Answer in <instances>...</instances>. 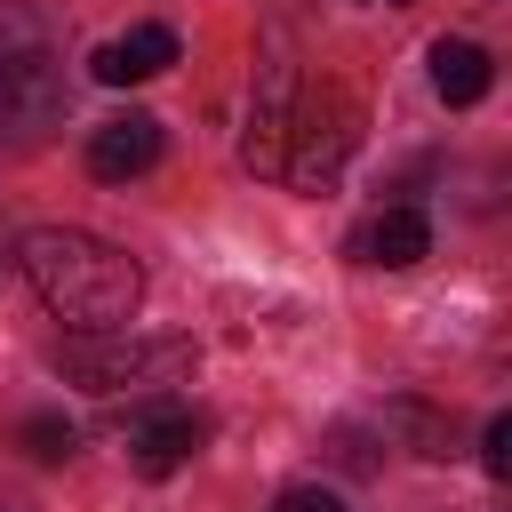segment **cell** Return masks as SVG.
<instances>
[{"instance_id":"cell-1","label":"cell","mask_w":512,"mask_h":512,"mask_svg":"<svg viewBox=\"0 0 512 512\" xmlns=\"http://www.w3.org/2000/svg\"><path fill=\"white\" fill-rule=\"evenodd\" d=\"M16 264H24L32 296H40L72 336H112V328H128L136 304H144V272H136V256H120L112 240L72 232V224H40V232H24Z\"/></svg>"},{"instance_id":"cell-2","label":"cell","mask_w":512,"mask_h":512,"mask_svg":"<svg viewBox=\"0 0 512 512\" xmlns=\"http://www.w3.org/2000/svg\"><path fill=\"white\" fill-rule=\"evenodd\" d=\"M192 336H128V328H112V336H72L64 344V376L80 384V392H152V384H176V376H192Z\"/></svg>"},{"instance_id":"cell-3","label":"cell","mask_w":512,"mask_h":512,"mask_svg":"<svg viewBox=\"0 0 512 512\" xmlns=\"http://www.w3.org/2000/svg\"><path fill=\"white\" fill-rule=\"evenodd\" d=\"M352 144H360V104L344 96V88H304L296 96V112H288V152H280V176L296 184V192H328L336 176H344V160H352Z\"/></svg>"},{"instance_id":"cell-4","label":"cell","mask_w":512,"mask_h":512,"mask_svg":"<svg viewBox=\"0 0 512 512\" xmlns=\"http://www.w3.org/2000/svg\"><path fill=\"white\" fill-rule=\"evenodd\" d=\"M64 120V72L40 40L0 48V144H40Z\"/></svg>"},{"instance_id":"cell-5","label":"cell","mask_w":512,"mask_h":512,"mask_svg":"<svg viewBox=\"0 0 512 512\" xmlns=\"http://www.w3.org/2000/svg\"><path fill=\"white\" fill-rule=\"evenodd\" d=\"M160 160V120L152 112H120L104 128H88V176L96 184H128Z\"/></svg>"},{"instance_id":"cell-6","label":"cell","mask_w":512,"mask_h":512,"mask_svg":"<svg viewBox=\"0 0 512 512\" xmlns=\"http://www.w3.org/2000/svg\"><path fill=\"white\" fill-rule=\"evenodd\" d=\"M192 448H200V416H192V408H168V400H160V408H144V416L128 424V456H136L144 480H168Z\"/></svg>"},{"instance_id":"cell-7","label":"cell","mask_w":512,"mask_h":512,"mask_svg":"<svg viewBox=\"0 0 512 512\" xmlns=\"http://www.w3.org/2000/svg\"><path fill=\"white\" fill-rule=\"evenodd\" d=\"M176 64V32L168 24H136V32H120V40H104L96 56H88V72L104 80V88H136V80H160Z\"/></svg>"},{"instance_id":"cell-8","label":"cell","mask_w":512,"mask_h":512,"mask_svg":"<svg viewBox=\"0 0 512 512\" xmlns=\"http://www.w3.org/2000/svg\"><path fill=\"white\" fill-rule=\"evenodd\" d=\"M352 256L360 264H384V272H408V264H424L432 256V224H424V208H384V216H368L360 232H352Z\"/></svg>"},{"instance_id":"cell-9","label":"cell","mask_w":512,"mask_h":512,"mask_svg":"<svg viewBox=\"0 0 512 512\" xmlns=\"http://www.w3.org/2000/svg\"><path fill=\"white\" fill-rule=\"evenodd\" d=\"M288 112H296V80L272 64V72H264V96H256V128H248V168H256V176H280V152H288Z\"/></svg>"},{"instance_id":"cell-10","label":"cell","mask_w":512,"mask_h":512,"mask_svg":"<svg viewBox=\"0 0 512 512\" xmlns=\"http://www.w3.org/2000/svg\"><path fill=\"white\" fill-rule=\"evenodd\" d=\"M488 80H496V64H488L480 40H432V88H440V104H480Z\"/></svg>"},{"instance_id":"cell-11","label":"cell","mask_w":512,"mask_h":512,"mask_svg":"<svg viewBox=\"0 0 512 512\" xmlns=\"http://www.w3.org/2000/svg\"><path fill=\"white\" fill-rule=\"evenodd\" d=\"M72 440H80V432H72L64 416H32V424H24V448H32L40 464H64V456H72Z\"/></svg>"},{"instance_id":"cell-12","label":"cell","mask_w":512,"mask_h":512,"mask_svg":"<svg viewBox=\"0 0 512 512\" xmlns=\"http://www.w3.org/2000/svg\"><path fill=\"white\" fill-rule=\"evenodd\" d=\"M480 464H488V480L512 472V416H488V432H480Z\"/></svg>"},{"instance_id":"cell-13","label":"cell","mask_w":512,"mask_h":512,"mask_svg":"<svg viewBox=\"0 0 512 512\" xmlns=\"http://www.w3.org/2000/svg\"><path fill=\"white\" fill-rule=\"evenodd\" d=\"M272 512H344V496H336V488H288Z\"/></svg>"},{"instance_id":"cell-14","label":"cell","mask_w":512,"mask_h":512,"mask_svg":"<svg viewBox=\"0 0 512 512\" xmlns=\"http://www.w3.org/2000/svg\"><path fill=\"white\" fill-rule=\"evenodd\" d=\"M392 8H408V0H392Z\"/></svg>"}]
</instances>
